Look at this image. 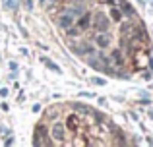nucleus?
<instances>
[{"label": "nucleus", "mask_w": 153, "mask_h": 147, "mask_svg": "<svg viewBox=\"0 0 153 147\" xmlns=\"http://www.w3.org/2000/svg\"><path fill=\"white\" fill-rule=\"evenodd\" d=\"M78 18H79V12H78V10H66V12H64V14L58 18V25L62 27V29L68 31L72 25H74V21H76Z\"/></svg>", "instance_id": "nucleus-1"}, {"label": "nucleus", "mask_w": 153, "mask_h": 147, "mask_svg": "<svg viewBox=\"0 0 153 147\" xmlns=\"http://www.w3.org/2000/svg\"><path fill=\"white\" fill-rule=\"evenodd\" d=\"M41 60H43V64H45L47 68H51V70H54V72H58V74H60V68H58L56 64H52V62L49 60V58H41Z\"/></svg>", "instance_id": "nucleus-5"}, {"label": "nucleus", "mask_w": 153, "mask_h": 147, "mask_svg": "<svg viewBox=\"0 0 153 147\" xmlns=\"http://www.w3.org/2000/svg\"><path fill=\"white\" fill-rule=\"evenodd\" d=\"M23 4H25L27 8H33V4H31V0H23Z\"/></svg>", "instance_id": "nucleus-9"}, {"label": "nucleus", "mask_w": 153, "mask_h": 147, "mask_svg": "<svg viewBox=\"0 0 153 147\" xmlns=\"http://www.w3.org/2000/svg\"><path fill=\"white\" fill-rule=\"evenodd\" d=\"M52 137H56V140H62L64 137V126L60 124V122H56V124L52 126Z\"/></svg>", "instance_id": "nucleus-4"}, {"label": "nucleus", "mask_w": 153, "mask_h": 147, "mask_svg": "<svg viewBox=\"0 0 153 147\" xmlns=\"http://www.w3.org/2000/svg\"><path fill=\"white\" fill-rule=\"evenodd\" d=\"M95 43H97V47H101V49H107L108 45H111V35L107 33H99L97 37H95Z\"/></svg>", "instance_id": "nucleus-3"}, {"label": "nucleus", "mask_w": 153, "mask_h": 147, "mask_svg": "<svg viewBox=\"0 0 153 147\" xmlns=\"http://www.w3.org/2000/svg\"><path fill=\"white\" fill-rule=\"evenodd\" d=\"M93 27L99 31V33H107V31H108V27H111V21H108V18L103 14V12H97V14H95Z\"/></svg>", "instance_id": "nucleus-2"}, {"label": "nucleus", "mask_w": 153, "mask_h": 147, "mask_svg": "<svg viewBox=\"0 0 153 147\" xmlns=\"http://www.w3.org/2000/svg\"><path fill=\"white\" fill-rule=\"evenodd\" d=\"M91 81H93V83H97V85H103V83H105L103 79H97V78H93V79H91Z\"/></svg>", "instance_id": "nucleus-8"}, {"label": "nucleus", "mask_w": 153, "mask_h": 147, "mask_svg": "<svg viewBox=\"0 0 153 147\" xmlns=\"http://www.w3.org/2000/svg\"><path fill=\"white\" fill-rule=\"evenodd\" d=\"M111 14H112V19H120V18H122V12H120L118 8H112Z\"/></svg>", "instance_id": "nucleus-7"}, {"label": "nucleus", "mask_w": 153, "mask_h": 147, "mask_svg": "<svg viewBox=\"0 0 153 147\" xmlns=\"http://www.w3.org/2000/svg\"><path fill=\"white\" fill-rule=\"evenodd\" d=\"M68 128H72V130L78 128V118H76V116H70V118H68Z\"/></svg>", "instance_id": "nucleus-6"}]
</instances>
